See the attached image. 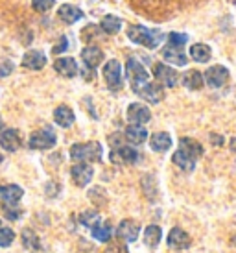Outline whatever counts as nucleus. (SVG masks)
Wrapping results in <instances>:
<instances>
[{
	"mask_svg": "<svg viewBox=\"0 0 236 253\" xmlns=\"http://www.w3.org/2000/svg\"><path fill=\"white\" fill-rule=\"evenodd\" d=\"M133 7L139 9V13L146 15L150 19H168L174 13L192 4V0H129Z\"/></svg>",
	"mask_w": 236,
	"mask_h": 253,
	"instance_id": "1",
	"label": "nucleus"
},
{
	"mask_svg": "<svg viewBox=\"0 0 236 253\" xmlns=\"http://www.w3.org/2000/svg\"><path fill=\"white\" fill-rule=\"evenodd\" d=\"M203 155V146L190 137H183L179 141V150L174 154L172 161L185 172H192L196 169V159Z\"/></svg>",
	"mask_w": 236,
	"mask_h": 253,
	"instance_id": "2",
	"label": "nucleus"
},
{
	"mask_svg": "<svg viewBox=\"0 0 236 253\" xmlns=\"http://www.w3.org/2000/svg\"><path fill=\"white\" fill-rule=\"evenodd\" d=\"M127 37L137 44H142L146 48L153 50L159 46V42L162 41V32L160 30H148L146 26H140V24H131L127 28Z\"/></svg>",
	"mask_w": 236,
	"mask_h": 253,
	"instance_id": "3",
	"label": "nucleus"
},
{
	"mask_svg": "<svg viewBox=\"0 0 236 253\" xmlns=\"http://www.w3.org/2000/svg\"><path fill=\"white\" fill-rule=\"evenodd\" d=\"M102 144L96 141L92 142H79V144H72L70 148V157L74 161L85 163V161H102Z\"/></svg>",
	"mask_w": 236,
	"mask_h": 253,
	"instance_id": "4",
	"label": "nucleus"
},
{
	"mask_svg": "<svg viewBox=\"0 0 236 253\" xmlns=\"http://www.w3.org/2000/svg\"><path fill=\"white\" fill-rule=\"evenodd\" d=\"M125 78H127V82L131 84V89L135 92L139 91L142 85L148 82V71L142 67L139 59H135V57H129L127 61H125Z\"/></svg>",
	"mask_w": 236,
	"mask_h": 253,
	"instance_id": "5",
	"label": "nucleus"
},
{
	"mask_svg": "<svg viewBox=\"0 0 236 253\" xmlns=\"http://www.w3.org/2000/svg\"><path fill=\"white\" fill-rule=\"evenodd\" d=\"M57 142V137L54 133V129L52 127H42L39 131H34V133L30 135V141H28V146L32 150H50V148H54Z\"/></svg>",
	"mask_w": 236,
	"mask_h": 253,
	"instance_id": "6",
	"label": "nucleus"
},
{
	"mask_svg": "<svg viewBox=\"0 0 236 253\" xmlns=\"http://www.w3.org/2000/svg\"><path fill=\"white\" fill-rule=\"evenodd\" d=\"M104 78L105 84L111 91H120L122 89V67L118 59H109L104 65Z\"/></svg>",
	"mask_w": 236,
	"mask_h": 253,
	"instance_id": "7",
	"label": "nucleus"
},
{
	"mask_svg": "<svg viewBox=\"0 0 236 253\" xmlns=\"http://www.w3.org/2000/svg\"><path fill=\"white\" fill-rule=\"evenodd\" d=\"M109 159L115 165H135L140 159V154L133 146H115L109 154Z\"/></svg>",
	"mask_w": 236,
	"mask_h": 253,
	"instance_id": "8",
	"label": "nucleus"
},
{
	"mask_svg": "<svg viewBox=\"0 0 236 253\" xmlns=\"http://www.w3.org/2000/svg\"><path fill=\"white\" fill-rule=\"evenodd\" d=\"M153 76L157 78V82L166 87H175L179 82V74L177 71H174L172 67H168L164 63H155L153 65Z\"/></svg>",
	"mask_w": 236,
	"mask_h": 253,
	"instance_id": "9",
	"label": "nucleus"
},
{
	"mask_svg": "<svg viewBox=\"0 0 236 253\" xmlns=\"http://www.w3.org/2000/svg\"><path fill=\"white\" fill-rule=\"evenodd\" d=\"M203 80L207 82V85L218 89V87H222V85H225L229 82V71L225 67H222V65H214V67L207 69Z\"/></svg>",
	"mask_w": 236,
	"mask_h": 253,
	"instance_id": "10",
	"label": "nucleus"
},
{
	"mask_svg": "<svg viewBox=\"0 0 236 253\" xmlns=\"http://www.w3.org/2000/svg\"><path fill=\"white\" fill-rule=\"evenodd\" d=\"M70 176H72V181L76 183L78 187H87L92 176H94V170L87 163H78L70 169Z\"/></svg>",
	"mask_w": 236,
	"mask_h": 253,
	"instance_id": "11",
	"label": "nucleus"
},
{
	"mask_svg": "<svg viewBox=\"0 0 236 253\" xmlns=\"http://www.w3.org/2000/svg\"><path fill=\"white\" fill-rule=\"evenodd\" d=\"M137 94H139L142 100H148L150 104H159L160 100L164 98V89H162L160 84H150V82H146V84L137 91Z\"/></svg>",
	"mask_w": 236,
	"mask_h": 253,
	"instance_id": "12",
	"label": "nucleus"
},
{
	"mask_svg": "<svg viewBox=\"0 0 236 253\" xmlns=\"http://www.w3.org/2000/svg\"><path fill=\"white\" fill-rule=\"evenodd\" d=\"M139 233H140L139 222H135V220H122L117 229V237L125 240V242H135V240L139 239Z\"/></svg>",
	"mask_w": 236,
	"mask_h": 253,
	"instance_id": "13",
	"label": "nucleus"
},
{
	"mask_svg": "<svg viewBox=\"0 0 236 253\" xmlns=\"http://www.w3.org/2000/svg\"><path fill=\"white\" fill-rule=\"evenodd\" d=\"M162 59H166L168 63L177 65V67H185L188 63V57L183 52V46H174V44H166L162 48Z\"/></svg>",
	"mask_w": 236,
	"mask_h": 253,
	"instance_id": "14",
	"label": "nucleus"
},
{
	"mask_svg": "<svg viewBox=\"0 0 236 253\" xmlns=\"http://www.w3.org/2000/svg\"><path fill=\"white\" fill-rule=\"evenodd\" d=\"M150 119H152V113L144 104H131L127 107V120L131 124H140L142 126V124L150 122Z\"/></svg>",
	"mask_w": 236,
	"mask_h": 253,
	"instance_id": "15",
	"label": "nucleus"
},
{
	"mask_svg": "<svg viewBox=\"0 0 236 253\" xmlns=\"http://www.w3.org/2000/svg\"><path fill=\"white\" fill-rule=\"evenodd\" d=\"M166 242H168V246L175 248V250H188L190 244H192L188 233L185 231V229H181V227H174V229L170 231Z\"/></svg>",
	"mask_w": 236,
	"mask_h": 253,
	"instance_id": "16",
	"label": "nucleus"
},
{
	"mask_svg": "<svg viewBox=\"0 0 236 253\" xmlns=\"http://www.w3.org/2000/svg\"><path fill=\"white\" fill-rule=\"evenodd\" d=\"M44 65H46V56L39 50H30L22 57V67L30 71H41L44 69Z\"/></svg>",
	"mask_w": 236,
	"mask_h": 253,
	"instance_id": "17",
	"label": "nucleus"
},
{
	"mask_svg": "<svg viewBox=\"0 0 236 253\" xmlns=\"http://www.w3.org/2000/svg\"><path fill=\"white\" fill-rule=\"evenodd\" d=\"M22 189L19 185H4L0 187V202L7 204V207H13L19 204V200L22 198Z\"/></svg>",
	"mask_w": 236,
	"mask_h": 253,
	"instance_id": "18",
	"label": "nucleus"
},
{
	"mask_svg": "<svg viewBox=\"0 0 236 253\" xmlns=\"http://www.w3.org/2000/svg\"><path fill=\"white\" fill-rule=\"evenodd\" d=\"M81 59H83L85 67L89 71H94L98 65L104 61V52L98 48V46H85L81 50Z\"/></svg>",
	"mask_w": 236,
	"mask_h": 253,
	"instance_id": "19",
	"label": "nucleus"
},
{
	"mask_svg": "<svg viewBox=\"0 0 236 253\" xmlns=\"http://www.w3.org/2000/svg\"><path fill=\"white\" fill-rule=\"evenodd\" d=\"M0 146L6 152H17L21 148V135L17 129H4L0 135Z\"/></svg>",
	"mask_w": 236,
	"mask_h": 253,
	"instance_id": "20",
	"label": "nucleus"
},
{
	"mask_svg": "<svg viewBox=\"0 0 236 253\" xmlns=\"http://www.w3.org/2000/svg\"><path fill=\"white\" fill-rule=\"evenodd\" d=\"M54 69L63 78L78 76V63L76 59H72V57H61V59H57L56 63H54Z\"/></svg>",
	"mask_w": 236,
	"mask_h": 253,
	"instance_id": "21",
	"label": "nucleus"
},
{
	"mask_svg": "<svg viewBox=\"0 0 236 253\" xmlns=\"http://www.w3.org/2000/svg\"><path fill=\"white\" fill-rule=\"evenodd\" d=\"M57 17H59L63 22H67V24H74V22L83 19V11H81L79 7L72 6V4H63V6L59 7V11H57Z\"/></svg>",
	"mask_w": 236,
	"mask_h": 253,
	"instance_id": "22",
	"label": "nucleus"
},
{
	"mask_svg": "<svg viewBox=\"0 0 236 253\" xmlns=\"http://www.w3.org/2000/svg\"><path fill=\"white\" fill-rule=\"evenodd\" d=\"M150 146H152L153 152H159V154L168 152L172 148V137L166 131H157L150 137Z\"/></svg>",
	"mask_w": 236,
	"mask_h": 253,
	"instance_id": "23",
	"label": "nucleus"
},
{
	"mask_svg": "<svg viewBox=\"0 0 236 253\" xmlns=\"http://www.w3.org/2000/svg\"><path fill=\"white\" fill-rule=\"evenodd\" d=\"M74 111L70 109L69 106H59L56 107V111H54V120H56L57 126L61 127H70L74 124Z\"/></svg>",
	"mask_w": 236,
	"mask_h": 253,
	"instance_id": "24",
	"label": "nucleus"
},
{
	"mask_svg": "<svg viewBox=\"0 0 236 253\" xmlns=\"http://www.w3.org/2000/svg\"><path fill=\"white\" fill-rule=\"evenodd\" d=\"M125 139L133 144H142V142L148 139V131L146 127H142L140 124H131V126L125 127Z\"/></svg>",
	"mask_w": 236,
	"mask_h": 253,
	"instance_id": "25",
	"label": "nucleus"
},
{
	"mask_svg": "<svg viewBox=\"0 0 236 253\" xmlns=\"http://www.w3.org/2000/svg\"><path fill=\"white\" fill-rule=\"evenodd\" d=\"M90 231H92V237L98 240V242H109L113 237V227L109 222H98L90 227Z\"/></svg>",
	"mask_w": 236,
	"mask_h": 253,
	"instance_id": "26",
	"label": "nucleus"
},
{
	"mask_svg": "<svg viewBox=\"0 0 236 253\" xmlns=\"http://www.w3.org/2000/svg\"><path fill=\"white\" fill-rule=\"evenodd\" d=\"M190 56L194 61L197 63H207L208 59L212 57V50L208 44H201V42H197V44H192L190 46Z\"/></svg>",
	"mask_w": 236,
	"mask_h": 253,
	"instance_id": "27",
	"label": "nucleus"
},
{
	"mask_svg": "<svg viewBox=\"0 0 236 253\" xmlns=\"http://www.w3.org/2000/svg\"><path fill=\"white\" fill-rule=\"evenodd\" d=\"M183 85L190 89V91H199L203 87V76L201 72L197 71H188L185 76H183Z\"/></svg>",
	"mask_w": 236,
	"mask_h": 253,
	"instance_id": "28",
	"label": "nucleus"
},
{
	"mask_svg": "<svg viewBox=\"0 0 236 253\" xmlns=\"http://www.w3.org/2000/svg\"><path fill=\"white\" fill-rule=\"evenodd\" d=\"M100 28L104 30L105 34H109V36H115L122 28V21L118 17H115V15H105L102 22H100Z\"/></svg>",
	"mask_w": 236,
	"mask_h": 253,
	"instance_id": "29",
	"label": "nucleus"
},
{
	"mask_svg": "<svg viewBox=\"0 0 236 253\" xmlns=\"http://www.w3.org/2000/svg\"><path fill=\"white\" fill-rule=\"evenodd\" d=\"M160 239H162V229H160L159 225H148L146 231H144V242H146V246L153 248L159 246Z\"/></svg>",
	"mask_w": 236,
	"mask_h": 253,
	"instance_id": "30",
	"label": "nucleus"
},
{
	"mask_svg": "<svg viewBox=\"0 0 236 253\" xmlns=\"http://www.w3.org/2000/svg\"><path fill=\"white\" fill-rule=\"evenodd\" d=\"M22 244L28 250H41V240L32 229H24L22 231Z\"/></svg>",
	"mask_w": 236,
	"mask_h": 253,
	"instance_id": "31",
	"label": "nucleus"
},
{
	"mask_svg": "<svg viewBox=\"0 0 236 253\" xmlns=\"http://www.w3.org/2000/svg\"><path fill=\"white\" fill-rule=\"evenodd\" d=\"M79 222L85 225V227H92L94 224L100 222V214L96 211H85L79 214Z\"/></svg>",
	"mask_w": 236,
	"mask_h": 253,
	"instance_id": "32",
	"label": "nucleus"
},
{
	"mask_svg": "<svg viewBox=\"0 0 236 253\" xmlns=\"http://www.w3.org/2000/svg\"><path fill=\"white\" fill-rule=\"evenodd\" d=\"M13 240H15L13 229H9V227H0V246L2 248L11 246Z\"/></svg>",
	"mask_w": 236,
	"mask_h": 253,
	"instance_id": "33",
	"label": "nucleus"
},
{
	"mask_svg": "<svg viewBox=\"0 0 236 253\" xmlns=\"http://www.w3.org/2000/svg\"><path fill=\"white\" fill-rule=\"evenodd\" d=\"M188 41L187 34H179V32H170L168 34V44H174V46H185Z\"/></svg>",
	"mask_w": 236,
	"mask_h": 253,
	"instance_id": "34",
	"label": "nucleus"
},
{
	"mask_svg": "<svg viewBox=\"0 0 236 253\" xmlns=\"http://www.w3.org/2000/svg\"><path fill=\"white\" fill-rule=\"evenodd\" d=\"M54 4H56V0H32V7L39 13H44V11L52 9Z\"/></svg>",
	"mask_w": 236,
	"mask_h": 253,
	"instance_id": "35",
	"label": "nucleus"
},
{
	"mask_svg": "<svg viewBox=\"0 0 236 253\" xmlns=\"http://www.w3.org/2000/svg\"><path fill=\"white\" fill-rule=\"evenodd\" d=\"M104 253H129V250L125 244H111V246L105 248Z\"/></svg>",
	"mask_w": 236,
	"mask_h": 253,
	"instance_id": "36",
	"label": "nucleus"
},
{
	"mask_svg": "<svg viewBox=\"0 0 236 253\" xmlns=\"http://www.w3.org/2000/svg\"><path fill=\"white\" fill-rule=\"evenodd\" d=\"M11 71H13L11 61H2V63H0V76L2 78H6L7 74H11Z\"/></svg>",
	"mask_w": 236,
	"mask_h": 253,
	"instance_id": "37",
	"label": "nucleus"
},
{
	"mask_svg": "<svg viewBox=\"0 0 236 253\" xmlns=\"http://www.w3.org/2000/svg\"><path fill=\"white\" fill-rule=\"evenodd\" d=\"M4 214H6V218H9V220H19V216H21L22 212L19 211V209H9V207H4Z\"/></svg>",
	"mask_w": 236,
	"mask_h": 253,
	"instance_id": "38",
	"label": "nucleus"
},
{
	"mask_svg": "<svg viewBox=\"0 0 236 253\" xmlns=\"http://www.w3.org/2000/svg\"><path fill=\"white\" fill-rule=\"evenodd\" d=\"M67 48H69V42H67V37H61V42H59L57 46H54V48H52V54H61V52H65Z\"/></svg>",
	"mask_w": 236,
	"mask_h": 253,
	"instance_id": "39",
	"label": "nucleus"
},
{
	"mask_svg": "<svg viewBox=\"0 0 236 253\" xmlns=\"http://www.w3.org/2000/svg\"><path fill=\"white\" fill-rule=\"evenodd\" d=\"M210 141H212V144H214V146H222L223 137H222V135H218V133H210Z\"/></svg>",
	"mask_w": 236,
	"mask_h": 253,
	"instance_id": "40",
	"label": "nucleus"
},
{
	"mask_svg": "<svg viewBox=\"0 0 236 253\" xmlns=\"http://www.w3.org/2000/svg\"><path fill=\"white\" fill-rule=\"evenodd\" d=\"M231 150H233V152H236V137H233V139H231Z\"/></svg>",
	"mask_w": 236,
	"mask_h": 253,
	"instance_id": "41",
	"label": "nucleus"
},
{
	"mask_svg": "<svg viewBox=\"0 0 236 253\" xmlns=\"http://www.w3.org/2000/svg\"><path fill=\"white\" fill-rule=\"evenodd\" d=\"M231 242H233V246H236V235H233V239H231Z\"/></svg>",
	"mask_w": 236,
	"mask_h": 253,
	"instance_id": "42",
	"label": "nucleus"
},
{
	"mask_svg": "<svg viewBox=\"0 0 236 253\" xmlns=\"http://www.w3.org/2000/svg\"><path fill=\"white\" fill-rule=\"evenodd\" d=\"M0 126H2V119H0Z\"/></svg>",
	"mask_w": 236,
	"mask_h": 253,
	"instance_id": "43",
	"label": "nucleus"
},
{
	"mask_svg": "<svg viewBox=\"0 0 236 253\" xmlns=\"http://www.w3.org/2000/svg\"><path fill=\"white\" fill-rule=\"evenodd\" d=\"M0 163H2V155H0Z\"/></svg>",
	"mask_w": 236,
	"mask_h": 253,
	"instance_id": "44",
	"label": "nucleus"
}]
</instances>
